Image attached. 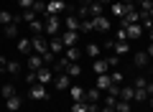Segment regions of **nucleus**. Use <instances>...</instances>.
Wrapping results in <instances>:
<instances>
[{
    "instance_id": "2eb2a0df",
    "label": "nucleus",
    "mask_w": 153,
    "mask_h": 112,
    "mask_svg": "<svg viewBox=\"0 0 153 112\" xmlns=\"http://www.w3.org/2000/svg\"><path fill=\"white\" fill-rule=\"evenodd\" d=\"M97 99H100V89H84V99L82 102H87V105H97Z\"/></svg>"
},
{
    "instance_id": "9b49d317",
    "label": "nucleus",
    "mask_w": 153,
    "mask_h": 112,
    "mask_svg": "<svg viewBox=\"0 0 153 112\" xmlns=\"http://www.w3.org/2000/svg\"><path fill=\"white\" fill-rule=\"evenodd\" d=\"M59 38H61V43L69 48V46H76V38H79V36H76V31H64Z\"/></svg>"
},
{
    "instance_id": "423d86ee",
    "label": "nucleus",
    "mask_w": 153,
    "mask_h": 112,
    "mask_svg": "<svg viewBox=\"0 0 153 112\" xmlns=\"http://www.w3.org/2000/svg\"><path fill=\"white\" fill-rule=\"evenodd\" d=\"M64 10H66L64 0H49V3H46V13H49V16H56V13H64Z\"/></svg>"
},
{
    "instance_id": "7c9ffc66",
    "label": "nucleus",
    "mask_w": 153,
    "mask_h": 112,
    "mask_svg": "<svg viewBox=\"0 0 153 112\" xmlns=\"http://www.w3.org/2000/svg\"><path fill=\"white\" fill-rule=\"evenodd\" d=\"M13 13H8V10H0V23H3V26H8V23H13Z\"/></svg>"
},
{
    "instance_id": "c756f323",
    "label": "nucleus",
    "mask_w": 153,
    "mask_h": 112,
    "mask_svg": "<svg viewBox=\"0 0 153 112\" xmlns=\"http://www.w3.org/2000/svg\"><path fill=\"white\" fill-rule=\"evenodd\" d=\"M87 53H89V56H94V59H97L100 53H102V46H97V43H89V46H87Z\"/></svg>"
},
{
    "instance_id": "cd10ccee",
    "label": "nucleus",
    "mask_w": 153,
    "mask_h": 112,
    "mask_svg": "<svg viewBox=\"0 0 153 112\" xmlns=\"http://www.w3.org/2000/svg\"><path fill=\"white\" fill-rule=\"evenodd\" d=\"M151 10H153V0H140V16H151Z\"/></svg>"
},
{
    "instance_id": "5fc2aeb1",
    "label": "nucleus",
    "mask_w": 153,
    "mask_h": 112,
    "mask_svg": "<svg viewBox=\"0 0 153 112\" xmlns=\"http://www.w3.org/2000/svg\"><path fill=\"white\" fill-rule=\"evenodd\" d=\"M151 18H153V10H151Z\"/></svg>"
},
{
    "instance_id": "ea45409f",
    "label": "nucleus",
    "mask_w": 153,
    "mask_h": 112,
    "mask_svg": "<svg viewBox=\"0 0 153 112\" xmlns=\"http://www.w3.org/2000/svg\"><path fill=\"white\" fill-rule=\"evenodd\" d=\"M115 105H117V97H112V94L105 97V107H112V110H115Z\"/></svg>"
},
{
    "instance_id": "5701e85b",
    "label": "nucleus",
    "mask_w": 153,
    "mask_h": 112,
    "mask_svg": "<svg viewBox=\"0 0 153 112\" xmlns=\"http://www.w3.org/2000/svg\"><path fill=\"white\" fill-rule=\"evenodd\" d=\"M5 107H8V110H10V112H16V110H21V97H8V99H5Z\"/></svg>"
},
{
    "instance_id": "bb28decb",
    "label": "nucleus",
    "mask_w": 153,
    "mask_h": 112,
    "mask_svg": "<svg viewBox=\"0 0 153 112\" xmlns=\"http://www.w3.org/2000/svg\"><path fill=\"white\" fill-rule=\"evenodd\" d=\"M66 31H79V18L76 16H66Z\"/></svg>"
},
{
    "instance_id": "58836bf2",
    "label": "nucleus",
    "mask_w": 153,
    "mask_h": 112,
    "mask_svg": "<svg viewBox=\"0 0 153 112\" xmlns=\"http://www.w3.org/2000/svg\"><path fill=\"white\" fill-rule=\"evenodd\" d=\"M41 59H44V64H46V66H51V64H54V61H56V53H51V51H46L44 56H41Z\"/></svg>"
},
{
    "instance_id": "3c124183",
    "label": "nucleus",
    "mask_w": 153,
    "mask_h": 112,
    "mask_svg": "<svg viewBox=\"0 0 153 112\" xmlns=\"http://www.w3.org/2000/svg\"><path fill=\"white\" fill-rule=\"evenodd\" d=\"M3 74H5V66H0V76H3Z\"/></svg>"
},
{
    "instance_id": "864d4df0",
    "label": "nucleus",
    "mask_w": 153,
    "mask_h": 112,
    "mask_svg": "<svg viewBox=\"0 0 153 112\" xmlns=\"http://www.w3.org/2000/svg\"><path fill=\"white\" fill-rule=\"evenodd\" d=\"M151 107H153V97H151Z\"/></svg>"
},
{
    "instance_id": "473e14b6",
    "label": "nucleus",
    "mask_w": 153,
    "mask_h": 112,
    "mask_svg": "<svg viewBox=\"0 0 153 112\" xmlns=\"http://www.w3.org/2000/svg\"><path fill=\"white\" fill-rule=\"evenodd\" d=\"M146 99H151V97H148V89H135V102H138V105L146 102Z\"/></svg>"
},
{
    "instance_id": "4be33fe9",
    "label": "nucleus",
    "mask_w": 153,
    "mask_h": 112,
    "mask_svg": "<svg viewBox=\"0 0 153 112\" xmlns=\"http://www.w3.org/2000/svg\"><path fill=\"white\" fill-rule=\"evenodd\" d=\"M133 64H135L138 69H143V66L148 64V53H146V51H138V53H135V59H133Z\"/></svg>"
},
{
    "instance_id": "39448f33",
    "label": "nucleus",
    "mask_w": 153,
    "mask_h": 112,
    "mask_svg": "<svg viewBox=\"0 0 153 112\" xmlns=\"http://www.w3.org/2000/svg\"><path fill=\"white\" fill-rule=\"evenodd\" d=\"M54 87L59 92H69V87H71V76L69 74H59V76H54Z\"/></svg>"
},
{
    "instance_id": "0eeeda50",
    "label": "nucleus",
    "mask_w": 153,
    "mask_h": 112,
    "mask_svg": "<svg viewBox=\"0 0 153 112\" xmlns=\"http://www.w3.org/2000/svg\"><path fill=\"white\" fill-rule=\"evenodd\" d=\"M92 26H94V31H100V33H107V31H110L107 16H94V18H92Z\"/></svg>"
},
{
    "instance_id": "37998d69",
    "label": "nucleus",
    "mask_w": 153,
    "mask_h": 112,
    "mask_svg": "<svg viewBox=\"0 0 153 112\" xmlns=\"http://www.w3.org/2000/svg\"><path fill=\"white\" fill-rule=\"evenodd\" d=\"M18 3H21L23 10H28V8H33V3H36V0H18Z\"/></svg>"
},
{
    "instance_id": "dca6fc26",
    "label": "nucleus",
    "mask_w": 153,
    "mask_h": 112,
    "mask_svg": "<svg viewBox=\"0 0 153 112\" xmlns=\"http://www.w3.org/2000/svg\"><path fill=\"white\" fill-rule=\"evenodd\" d=\"M110 84H112V79H110V74H100L97 76V89L100 92H107Z\"/></svg>"
},
{
    "instance_id": "393cba45",
    "label": "nucleus",
    "mask_w": 153,
    "mask_h": 112,
    "mask_svg": "<svg viewBox=\"0 0 153 112\" xmlns=\"http://www.w3.org/2000/svg\"><path fill=\"white\" fill-rule=\"evenodd\" d=\"M28 28H31V33H33V36H41V33H44V23L38 21V18L28 23Z\"/></svg>"
},
{
    "instance_id": "1a4fd4ad",
    "label": "nucleus",
    "mask_w": 153,
    "mask_h": 112,
    "mask_svg": "<svg viewBox=\"0 0 153 112\" xmlns=\"http://www.w3.org/2000/svg\"><path fill=\"white\" fill-rule=\"evenodd\" d=\"M49 51L59 56V53H64V51H66V46H64V43H61V38H59V36H54V38H51V41H49Z\"/></svg>"
},
{
    "instance_id": "2f4dec72",
    "label": "nucleus",
    "mask_w": 153,
    "mask_h": 112,
    "mask_svg": "<svg viewBox=\"0 0 153 112\" xmlns=\"http://www.w3.org/2000/svg\"><path fill=\"white\" fill-rule=\"evenodd\" d=\"M0 92H3L5 99H8V97H16V87H13V84H3V89H0Z\"/></svg>"
},
{
    "instance_id": "603ef678",
    "label": "nucleus",
    "mask_w": 153,
    "mask_h": 112,
    "mask_svg": "<svg viewBox=\"0 0 153 112\" xmlns=\"http://www.w3.org/2000/svg\"><path fill=\"white\" fill-rule=\"evenodd\" d=\"M151 43H153V31H151Z\"/></svg>"
},
{
    "instance_id": "4468645a",
    "label": "nucleus",
    "mask_w": 153,
    "mask_h": 112,
    "mask_svg": "<svg viewBox=\"0 0 153 112\" xmlns=\"http://www.w3.org/2000/svg\"><path fill=\"white\" fill-rule=\"evenodd\" d=\"M120 99L123 102H135V89L133 87H120Z\"/></svg>"
},
{
    "instance_id": "9d476101",
    "label": "nucleus",
    "mask_w": 153,
    "mask_h": 112,
    "mask_svg": "<svg viewBox=\"0 0 153 112\" xmlns=\"http://www.w3.org/2000/svg\"><path fill=\"white\" fill-rule=\"evenodd\" d=\"M92 71L94 74H107L110 71V64H107V59H94V64H92Z\"/></svg>"
},
{
    "instance_id": "f3484780",
    "label": "nucleus",
    "mask_w": 153,
    "mask_h": 112,
    "mask_svg": "<svg viewBox=\"0 0 153 112\" xmlns=\"http://www.w3.org/2000/svg\"><path fill=\"white\" fill-rule=\"evenodd\" d=\"M87 10H89V16H105V5H102V3H97V0H94V3H89V5H87Z\"/></svg>"
},
{
    "instance_id": "79ce46f5",
    "label": "nucleus",
    "mask_w": 153,
    "mask_h": 112,
    "mask_svg": "<svg viewBox=\"0 0 153 112\" xmlns=\"http://www.w3.org/2000/svg\"><path fill=\"white\" fill-rule=\"evenodd\" d=\"M107 64H110V69H112V66H117V64H120V56H117V53H115V56H110Z\"/></svg>"
},
{
    "instance_id": "a878e982",
    "label": "nucleus",
    "mask_w": 153,
    "mask_h": 112,
    "mask_svg": "<svg viewBox=\"0 0 153 112\" xmlns=\"http://www.w3.org/2000/svg\"><path fill=\"white\" fill-rule=\"evenodd\" d=\"M18 26H21V23H8V26H3V33L10 36V38H16L18 36Z\"/></svg>"
},
{
    "instance_id": "72a5a7b5",
    "label": "nucleus",
    "mask_w": 153,
    "mask_h": 112,
    "mask_svg": "<svg viewBox=\"0 0 153 112\" xmlns=\"http://www.w3.org/2000/svg\"><path fill=\"white\" fill-rule=\"evenodd\" d=\"M110 79H112V84L120 87V84H123V79H125V74H123V71H112V74H110Z\"/></svg>"
},
{
    "instance_id": "a18cd8bd",
    "label": "nucleus",
    "mask_w": 153,
    "mask_h": 112,
    "mask_svg": "<svg viewBox=\"0 0 153 112\" xmlns=\"http://www.w3.org/2000/svg\"><path fill=\"white\" fill-rule=\"evenodd\" d=\"M146 53H148V59H153V43H151V46L146 48Z\"/></svg>"
},
{
    "instance_id": "e433bc0d",
    "label": "nucleus",
    "mask_w": 153,
    "mask_h": 112,
    "mask_svg": "<svg viewBox=\"0 0 153 112\" xmlns=\"http://www.w3.org/2000/svg\"><path fill=\"white\" fill-rule=\"evenodd\" d=\"M148 87V79L146 76H135V84H133V89H146Z\"/></svg>"
},
{
    "instance_id": "7ed1b4c3",
    "label": "nucleus",
    "mask_w": 153,
    "mask_h": 112,
    "mask_svg": "<svg viewBox=\"0 0 153 112\" xmlns=\"http://www.w3.org/2000/svg\"><path fill=\"white\" fill-rule=\"evenodd\" d=\"M28 97H31V99H46V97H49V92H46V84H41V82L31 84V92H28Z\"/></svg>"
},
{
    "instance_id": "b1692460",
    "label": "nucleus",
    "mask_w": 153,
    "mask_h": 112,
    "mask_svg": "<svg viewBox=\"0 0 153 112\" xmlns=\"http://www.w3.org/2000/svg\"><path fill=\"white\" fill-rule=\"evenodd\" d=\"M112 51L115 53H128V51H130V43H128V41H115L112 43Z\"/></svg>"
},
{
    "instance_id": "de8ad7c7",
    "label": "nucleus",
    "mask_w": 153,
    "mask_h": 112,
    "mask_svg": "<svg viewBox=\"0 0 153 112\" xmlns=\"http://www.w3.org/2000/svg\"><path fill=\"white\" fill-rule=\"evenodd\" d=\"M100 112H115V110H112V107H102V110H100Z\"/></svg>"
},
{
    "instance_id": "20e7f679",
    "label": "nucleus",
    "mask_w": 153,
    "mask_h": 112,
    "mask_svg": "<svg viewBox=\"0 0 153 112\" xmlns=\"http://www.w3.org/2000/svg\"><path fill=\"white\" fill-rule=\"evenodd\" d=\"M36 82H41V84L54 82V69H51V66H41V69L36 71Z\"/></svg>"
},
{
    "instance_id": "412c9836",
    "label": "nucleus",
    "mask_w": 153,
    "mask_h": 112,
    "mask_svg": "<svg viewBox=\"0 0 153 112\" xmlns=\"http://www.w3.org/2000/svg\"><path fill=\"white\" fill-rule=\"evenodd\" d=\"M69 94H71V99H74V102H82L84 99V89H82V87H69Z\"/></svg>"
},
{
    "instance_id": "a19ab883",
    "label": "nucleus",
    "mask_w": 153,
    "mask_h": 112,
    "mask_svg": "<svg viewBox=\"0 0 153 112\" xmlns=\"http://www.w3.org/2000/svg\"><path fill=\"white\" fill-rule=\"evenodd\" d=\"M26 84H28V87L36 84V71H28V74H26Z\"/></svg>"
},
{
    "instance_id": "6e6552de",
    "label": "nucleus",
    "mask_w": 153,
    "mask_h": 112,
    "mask_svg": "<svg viewBox=\"0 0 153 112\" xmlns=\"http://www.w3.org/2000/svg\"><path fill=\"white\" fill-rule=\"evenodd\" d=\"M125 31H128V41H135V38L143 36V26L140 23H130V26H125Z\"/></svg>"
},
{
    "instance_id": "aec40b11",
    "label": "nucleus",
    "mask_w": 153,
    "mask_h": 112,
    "mask_svg": "<svg viewBox=\"0 0 153 112\" xmlns=\"http://www.w3.org/2000/svg\"><path fill=\"white\" fill-rule=\"evenodd\" d=\"M79 31H82V33H92V31H94L92 18H79Z\"/></svg>"
},
{
    "instance_id": "f257e3e1",
    "label": "nucleus",
    "mask_w": 153,
    "mask_h": 112,
    "mask_svg": "<svg viewBox=\"0 0 153 112\" xmlns=\"http://www.w3.org/2000/svg\"><path fill=\"white\" fill-rule=\"evenodd\" d=\"M59 28H61V21L56 16H49L46 13V21H44V33L46 36H59Z\"/></svg>"
},
{
    "instance_id": "c85d7f7f",
    "label": "nucleus",
    "mask_w": 153,
    "mask_h": 112,
    "mask_svg": "<svg viewBox=\"0 0 153 112\" xmlns=\"http://www.w3.org/2000/svg\"><path fill=\"white\" fill-rule=\"evenodd\" d=\"M36 10H33V8H28V10H23L21 13V21H26V23H31V21H36Z\"/></svg>"
},
{
    "instance_id": "c03bdc74",
    "label": "nucleus",
    "mask_w": 153,
    "mask_h": 112,
    "mask_svg": "<svg viewBox=\"0 0 153 112\" xmlns=\"http://www.w3.org/2000/svg\"><path fill=\"white\" fill-rule=\"evenodd\" d=\"M146 89H148V97H153V82H148V87H146Z\"/></svg>"
},
{
    "instance_id": "09e8293b",
    "label": "nucleus",
    "mask_w": 153,
    "mask_h": 112,
    "mask_svg": "<svg viewBox=\"0 0 153 112\" xmlns=\"http://www.w3.org/2000/svg\"><path fill=\"white\" fill-rule=\"evenodd\" d=\"M97 3H102V5H110V3H112V0H97Z\"/></svg>"
},
{
    "instance_id": "a211bd4d",
    "label": "nucleus",
    "mask_w": 153,
    "mask_h": 112,
    "mask_svg": "<svg viewBox=\"0 0 153 112\" xmlns=\"http://www.w3.org/2000/svg\"><path fill=\"white\" fill-rule=\"evenodd\" d=\"M18 51H21V53H26V56H31V53H33L31 38H21V41H18Z\"/></svg>"
},
{
    "instance_id": "49530a36",
    "label": "nucleus",
    "mask_w": 153,
    "mask_h": 112,
    "mask_svg": "<svg viewBox=\"0 0 153 112\" xmlns=\"http://www.w3.org/2000/svg\"><path fill=\"white\" fill-rule=\"evenodd\" d=\"M89 3H94V0H79V5H89Z\"/></svg>"
},
{
    "instance_id": "f8f14e48",
    "label": "nucleus",
    "mask_w": 153,
    "mask_h": 112,
    "mask_svg": "<svg viewBox=\"0 0 153 112\" xmlns=\"http://www.w3.org/2000/svg\"><path fill=\"white\" fill-rule=\"evenodd\" d=\"M26 61H28V69H31V71H38L41 66H46V64H44V59H41L38 53H31V56H28Z\"/></svg>"
},
{
    "instance_id": "f03ea898",
    "label": "nucleus",
    "mask_w": 153,
    "mask_h": 112,
    "mask_svg": "<svg viewBox=\"0 0 153 112\" xmlns=\"http://www.w3.org/2000/svg\"><path fill=\"white\" fill-rule=\"evenodd\" d=\"M31 46H33V53H38V56H44L49 51V41L44 36H31Z\"/></svg>"
},
{
    "instance_id": "4c0bfd02",
    "label": "nucleus",
    "mask_w": 153,
    "mask_h": 112,
    "mask_svg": "<svg viewBox=\"0 0 153 112\" xmlns=\"http://www.w3.org/2000/svg\"><path fill=\"white\" fill-rule=\"evenodd\" d=\"M5 71H10V74H18V71H21V64H18V61H8V64H5Z\"/></svg>"
},
{
    "instance_id": "ddd939ff",
    "label": "nucleus",
    "mask_w": 153,
    "mask_h": 112,
    "mask_svg": "<svg viewBox=\"0 0 153 112\" xmlns=\"http://www.w3.org/2000/svg\"><path fill=\"white\" fill-rule=\"evenodd\" d=\"M69 64H71V61H69V59H64V56H61V59H56L54 64H51V69H54L56 74H66V69H69Z\"/></svg>"
},
{
    "instance_id": "f704fd0d",
    "label": "nucleus",
    "mask_w": 153,
    "mask_h": 112,
    "mask_svg": "<svg viewBox=\"0 0 153 112\" xmlns=\"http://www.w3.org/2000/svg\"><path fill=\"white\" fill-rule=\"evenodd\" d=\"M115 112H130V102L117 99V105H115Z\"/></svg>"
},
{
    "instance_id": "6ab92c4d",
    "label": "nucleus",
    "mask_w": 153,
    "mask_h": 112,
    "mask_svg": "<svg viewBox=\"0 0 153 112\" xmlns=\"http://www.w3.org/2000/svg\"><path fill=\"white\" fill-rule=\"evenodd\" d=\"M64 59H69L71 64H76V59H79V48H76V46H69V48L64 51Z\"/></svg>"
},
{
    "instance_id": "8fccbe9b",
    "label": "nucleus",
    "mask_w": 153,
    "mask_h": 112,
    "mask_svg": "<svg viewBox=\"0 0 153 112\" xmlns=\"http://www.w3.org/2000/svg\"><path fill=\"white\" fill-rule=\"evenodd\" d=\"M123 3H140V0H123Z\"/></svg>"
},
{
    "instance_id": "c9c22d12",
    "label": "nucleus",
    "mask_w": 153,
    "mask_h": 112,
    "mask_svg": "<svg viewBox=\"0 0 153 112\" xmlns=\"http://www.w3.org/2000/svg\"><path fill=\"white\" fill-rule=\"evenodd\" d=\"M66 74H69V76H79V74H82V66H79V64H69Z\"/></svg>"
}]
</instances>
